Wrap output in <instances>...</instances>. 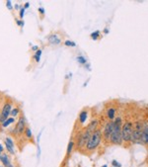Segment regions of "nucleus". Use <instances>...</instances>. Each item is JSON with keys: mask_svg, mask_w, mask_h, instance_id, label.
Masks as SVG:
<instances>
[{"mask_svg": "<svg viewBox=\"0 0 148 167\" xmlns=\"http://www.w3.org/2000/svg\"><path fill=\"white\" fill-rule=\"evenodd\" d=\"M102 141H103V132L101 131V129H97V130L91 135L90 139H89L86 146H85L84 151L87 153L94 152V151L100 146Z\"/></svg>", "mask_w": 148, "mask_h": 167, "instance_id": "obj_1", "label": "nucleus"}, {"mask_svg": "<svg viewBox=\"0 0 148 167\" xmlns=\"http://www.w3.org/2000/svg\"><path fill=\"white\" fill-rule=\"evenodd\" d=\"M115 127H114L113 133L110 139V143L113 145H122L123 143L122 137V119L120 117H116L114 121Z\"/></svg>", "mask_w": 148, "mask_h": 167, "instance_id": "obj_2", "label": "nucleus"}, {"mask_svg": "<svg viewBox=\"0 0 148 167\" xmlns=\"http://www.w3.org/2000/svg\"><path fill=\"white\" fill-rule=\"evenodd\" d=\"M92 133H93L90 132L89 130H87V129H85L84 131H81V132L78 133V135L76 137V141H75L76 143L75 145L78 150L85 149V146H86L87 142H88Z\"/></svg>", "mask_w": 148, "mask_h": 167, "instance_id": "obj_3", "label": "nucleus"}, {"mask_svg": "<svg viewBox=\"0 0 148 167\" xmlns=\"http://www.w3.org/2000/svg\"><path fill=\"white\" fill-rule=\"evenodd\" d=\"M132 132H133V123L131 121L124 122L122 127V137L124 143H131Z\"/></svg>", "mask_w": 148, "mask_h": 167, "instance_id": "obj_4", "label": "nucleus"}, {"mask_svg": "<svg viewBox=\"0 0 148 167\" xmlns=\"http://www.w3.org/2000/svg\"><path fill=\"white\" fill-rule=\"evenodd\" d=\"M143 129V122L136 121L133 123V132L131 135V143H141V133Z\"/></svg>", "mask_w": 148, "mask_h": 167, "instance_id": "obj_5", "label": "nucleus"}, {"mask_svg": "<svg viewBox=\"0 0 148 167\" xmlns=\"http://www.w3.org/2000/svg\"><path fill=\"white\" fill-rule=\"evenodd\" d=\"M13 109V101L12 100H5L2 105V108L0 110L1 112V117H0V124L5 122L6 120L10 118L11 111Z\"/></svg>", "mask_w": 148, "mask_h": 167, "instance_id": "obj_6", "label": "nucleus"}, {"mask_svg": "<svg viewBox=\"0 0 148 167\" xmlns=\"http://www.w3.org/2000/svg\"><path fill=\"white\" fill-rule=\"evenodd\" d=\"M27 129V123H26V119L23 116L19 117L18 119V122L16 123V126H15L14 130L12 131V135L14 137H21L25 133V131Z\"/></svg>", "mask_w": 148, "mask_h": 167, "instance_id": "obj_7", "label": "nucleus"}, {"mask_svg": "<svg viewBox=\"0 0 148 167\" xmlns=\"http://www.w3.org/2000/svg\"><path fill=\"white\" fill-rule=\"evenodd\" d=\"M114 127H115V124L114 122L109 121L108 123H106L104 127V130L103 132V141H104L106 143H110V139H111V135L113 133L114 131Z\"/></svg>", "mask_w": 148, "mask_h": 167, "instance_id": "obj_8", "label": "nucleus"}, {"mask_svg": "<svg viewBox=\"0 0 148 167\" xmlns=\"http://www.w3.org/2000/svg\"><path fill=\"white\" fill-rule=\"evenodd\" d=\"M46 40H48L49 44H53V46H57V44H61V38H60L57 34H55V33L48 35V37H46Z\"/></svg>", "mask_w": 148, "mask_h": 167, "instance_id": "obj_9", "label": "nucleus"}, {"mask_svg": "<svg viewBox=\"0 0 148 167\" xmlns=\"http://www.w3.org/2000/svg\"><path fill=\"white\" fill-rule=\"evenodd\" d=\"M141 144L148 146V123L144 122L143 123L142 133H141Z\"/></svg>", "mask_w": 148, "mask_h": 167, "instance_id": "obj_10", "label": "nucleus"}, {"mask_svg": "<svg viewBox=\"0 0 148 167\" xmlns=\"http://www.w3.org/2000/svg\"><path fill=\"white\" fill-rule=\"evenodd\" d=\"M0 162H1L2 165L4 167H15V165L11 161L9 155L5 152L2 153V155H0Z\"/></svg>", "mask_w": 148, "mask_h": 167, "instance_id": "obj_11", "label": "nucleus"}, {"mask_svg": "<svg viewBox=\"0 0 148 167\" xmlns=\"http://www.w3.org/2000/svg\"><path fill=\"white\" fill-rule=\"evenodd\" d=\"M106 117L109 121L114 122L116 119V108L111 107V108H108L106 111Z\"/></svg>", "mask_w": 148, "mask_h": 167, "instance_id": "obj_12", "label": "nucleus"}, {"mask_svg": "<svg viewBox=\"0 0 148 167\" xmlns=\"http://www.w3.org/2000/svg\"><path fill=\"white\" fill-rule=\"evenodd\" d=\"M74 146H75V141H74L73 139H70V141L68 142V145H67V149H66V158H68L70 156L71 152L74 149Z\"/></svg>", "mask_w": 148, "mask_h": 167, "instance_id": "obj_13", "label": "nucleus"}, {"mask_svg": "<svg viewBox=\"0 0 148 167\" xmlns=\"http://www.w3.org/2000/svg\"><path fill=\"white\" fill-rule=\"evenodd\" d=\"M87 117H88V112H87V110L81 111V113L79 114V117H78V121H79L80 125H83L86 122Z\"/></svg>", "mask_w": 148, "mask_h": 167, "instance_id": "obj_14", "label": "nucleus"}, {"mask_svg": "<svg viewBox=\"0 0 148 167\" xmlns=\"http://www.w3.org/2000/svg\"><path fill=\"white\" fill-rule=\"evenodd\" d=\"M20 112H21V108H20V106H15L13 107L12 111H11V114H10V117L12 118H16L19 116Z\"/></svg>", "mask_w": 148, "mask_h": 167, "instance_id": "obj_15", "label": "nucleus"}, {"mask_svg": "<svg viewBox=\"0 0 148 167\" xmlns=\"http://www.w3.org/2000/svg\"><path fill=\"white\" fill-rule=\"evenodd\" d=\"M13 123H15V118L10 117V118H9V119H7L5 122H3V123L1 124V128L6 129V128H7V127H9L11 124H13Z\"/></svg>", "mask_w": 148, "mask_h": 167, "instance_id": "obj_16", "label": "nucleus"}, {"mask_svg": "<svg viewBox=\"0 0 148 167\" xmlns=\"http://www.w3.org/2000/svg\"><path fill=\"white\" fill-rule=\"evenodd\" d=\"M4 143H7L8 145L12 146V147H14V146H15L14 139H13L11 137H6L5 139H4Z\"/></svg>", "mask_w": 148, "mask_h": 167, "instance_id": "obj_17", "label": "nucleus"}, {"mask_svg": "<svg viewBox=\"0 0 148 167\" xmlns=\"http://www.w3.org/2000/svg\"><path fill=\"white\" fill-rule=\"evenodd\" d=\"M42 53V50H39V51H37V52L35 53V55H34L33 59H35V61H36V62H39L40 61H41Z\"/></svg>", "mask_w": 148, "mask_h": 167, "instance_id": "obj_18", "label": "nucleus"}, {"mask_svg": "<svg viewBox=\"0 0 148 167\" xmlns=\"http://www.w3.org/2000/svg\"><path fill=\"white\" fill-rule=\"evenodd\" d=\"M24 135H25V137H26L27 139H32V137H33L32 130H31L30 128H27V129H26V131H25Z\"/></svg>", "mask_w": 148, "mask_h": 167, "instance_id": "obj_19", "label": "nucleus"}, {"mask_svg": "<svg viewBox=\"0 0 148 167\" xmlns=\"http://www.w3.org/2000/svg\"><path fill=\"white\" fill-rule=\"evenodd\" d=\"M76 61L79 62L80 64H83V65H85L86 63H88V61H87V59L83 57V55H78V57H76Z\"/></svg>", "mask_w": 148, "mask_h": 167, "instance_id": "obj_20", "label": "nucleus"}, {"mask_svg": "<svg viewBox=\"0 0 148 167\" xmlns=\"http://www.w3.org/2000/svg\"><path fill=\"white\" fill-rule=\"evenodd\" d=\"M5 144V148H6V151L9 153V154H11V155H15V149H14V147H12V146H10V145H8L7 143H4Z\"/></svg>", "mask_w": 148, "mask_h": 167, "instance_id": "obj_21", "label": "nucleus"}, {"mask_svg": "<svg viewBox=\"0 0 148 167\" xmlns=\"http://www.w3.org/2000/svg\"><path fill=\"white\" fill-rule=\"evenodd\" d=\"M90 37L92 38V40H94V41L98 40L99 38H100V31H95V32H93L90 35Z\"/></svg>", "mask_w": 148, "mask_h": 167, "instance_id": "obj_22", "label": "nucleus"}, {"mask_svg": "<svg viewBox=\"0 0 148 167\" xmlns=\"http://www.w3.org/2000/svg\"><path fill=\"white\" fill-rule=\"evenodd\" d=\"M64 46H70V48H75L76 43H75V42H72V41H69V40H66V41L64 42Z\"/></svg>", "mask_w": 148, "mask_h": 167, "instance_id": "obj_23", "label": "nucleus"}, {"mask_svg": "<svg viewBox=\"0 0 148 167\" xmlns=\"http://www.w3.org/2000/svg\"><path fill=\"white\" fill-rule=\"evenodd\" d=\"M25 10H26V9L24 8V6H22L21 9H20V11H19V17L21 20H23V17L25 15Z\"/></svg>", "mask_w": 148, "mask_h": 167, "instance_id": "obj_24", "label": "nucleus"}, {"mask_svg": "<svg viewBox=\"0 0 148 167\" xmlns=\"http://www.w3.org/2000/svg\"><path fill=\"white\" fill-rule=\"evenodd\" d=\"M6 7H7L8 10H12V9H13L12 1H10V0H7V1H6Z\"/></svg>", "mask_w": 148, "mask_h": 167, "instance_id": "obj_25", "label": "nucleus"}, {"mask_svg": "<svg viewBox=\"0 0 148 167\" xmlns=\"http://www.w3.org/2000/svg\"><path fill=\"white\" fill-rule=\"evenodd\" d=\"M112 164H113V167H122V164L118 161H116V160H113V161H112Z\"/></svg>", "mask_w": 148, "mask_h": 167, "instance_id": "obj_26", "label": "nucleus"}, {"mask_svg": "<svg viewBox=\"0 0 148 167\" xmlns=\"http://www.w3.org/2000/svg\"><path fill=\"white\" fill-rule=\"evenodd\" d=\"M16 24L20 27H23L24 26V21L23 20H21V19H16Z\"/></svg>", "mask_w": 148, "mask_h": 167, "instance_id": "obj_27", "label": "nucleus"}, {"mask_svg": "<svg viewBox=\"0 0 148 167\" xmlns=\"http://www.w3.org/2000/svg\"><path fill=\"white\" fill-rule=\"evenodd\" d=\"M38 149H37V157L38 159H40V156H41V147H40V145L38 144Z\"/></svg>", "mask_w": 148, "mask_h": 167, "instance_id": "obj_28", "label": "nucleus"}, {"mask_svg": "<svg viewBox=\"0 0 148 167\" xmlns=\"http://www.w3.org/2000/svg\"><path fill=\"white\" fill-rule=\"evenodd\" d=\"M42 133V130L41 131V132L39 133V135H38V137H37V142H38V144H39V142H40V139H41Z\"/></svg>", "mask_w": 148, "mask_h": 167, "instance_id": "obj_29", "label": "nucleus"}, {"mask_svg": "<svg viewBox=\"0 0 148 167\" xmlns=\"http://www.w3.org/2000/svg\"><path fill=\"white\" fill-rule=\"evenodd\" d=\"M4 150H5V148H4V146L2 145L1 143H0V155H2V153H4Z\"/></svg>", "mask_w": 148, "mask_h": 167, "instance_id": "obj_30", "label": "nucleus"}, {"mask_svg": "<svg viewBox=\"0 0 148 167\" xmlns=\"http://www.w3.org/2000/svg\"><path fill=\"white\" fill-rule=\"evenodd\" d=\"M38 11H39V12H40V13H41V14H42V15H44V13H46V11H44V8H42V7H40L39 9H38Z\"/></svg>", "mask_w": 148, "mask_h": 167, "instance_id": "obj_31", "label": "nucleus"}, {"mask_svg": "<svg viewBox=\"0 0 148 167\" xmlns=\"http://www.w3.org/2000/svg\"><path fill=\"white\" fill-rule=\"evenodd\" d=\"M40 50V48H39V46H32V51H33V52H37V51H39Z\"/></svg>", "mask_w": 148, "mask_h": 167, "instance_id": "obj_32", "label": "nucleus"}, {"mask_svg": "<svg viewBox=\"0 0 148 167\" xmlns=\"http://www.w3.org/2000/svg\"><path fill=\"white\" fill-rule=\"evenodd\" d=\"M21 7H22V5H19L18 3H16L14 5V8L16 9V10H19V11H20V9H21Z\"/></svg>", "mask_w": 148, "mask_h": 167, "instance_id": "obj_33", "label": "nucleus"}, {"mask_svg": "<svg viewBox=\"0 0 148 167\" xmlns=\"http://www.w3.org/2000/svg\"><path fill=\"white\" fill-rule=\"evenodd\" d=\"M29 7H30V3H29V2H26V3L24 4V8L27 9V8H29Z\"/></svg>", "mask_w": 148, "mask_h": 167, "instance_id": "obj_34", "label": "nucleus"}, {"mask_svg": "<svg viewBox=\"0 0 148 167\" xmlns=\"http://www.w3.org/2000/svg\"><path fill=\"white\" fill-rule=\"evenodd\" d=\"M84 66H85V68H87V70H91V68H90V64H89V63H86Z\"/></svg>", "mask_w": 148, "mask_h": 167, "instance_id": "obj_35", "label": "nucleus"}, {"mask_svg": "<svg viewBox=\"0 0 148 167\" xmlns=\"http://www.w3.org/2000/svg\"><path fill=\"white\" fill-rule=\"evenodd\" d=\"M104 33H105V34H108V33H109V29H108V28H106V29H105Z\"/></svg>", "mask_w": 148, "mask_h": 167, "instance_id": "obj_36", "label": "nucleus"}, {"mask_svg": "<svg viewBox=\"0 0 148 167\" xmlns=\"http://www.w3.org/2000/svg\"><path fill=\"white\" fill-rule=\"evenodd\" d=\"M102 167H108V165H107V164H105V165H103Z\"/></svg>", "mask_w": 148, "mask_h": 167, "instance_id": "obj_37", "label": "nucleus"}, {"mask_svg": "<svg viewBox=\"0 0 148 167\" xmlns=\"http://www.w3.org/2000/svg\"><path fill=\"white\" fill-rule=\"evenodd\" d=\"M0 167H4V166L3 165H0Z\"/></svg>", "mask_w": 148, "mask_h": 167, "instance_id": "obj_38", "label": "nucleus"}, {"mask_svg": "<svg viewBox=\"0 0 148 167\" xmlns=\"http://www.w3.org/2000/svg\"><path fill=\"white\" fill-rule=\"evenodd\" d=\"M0 117H1V112H0Z\"/></svg>", "mask_w": 148, "mask_h": 167, "instance_id": "obj_39", "label": "nucleus"}]
</instances>
